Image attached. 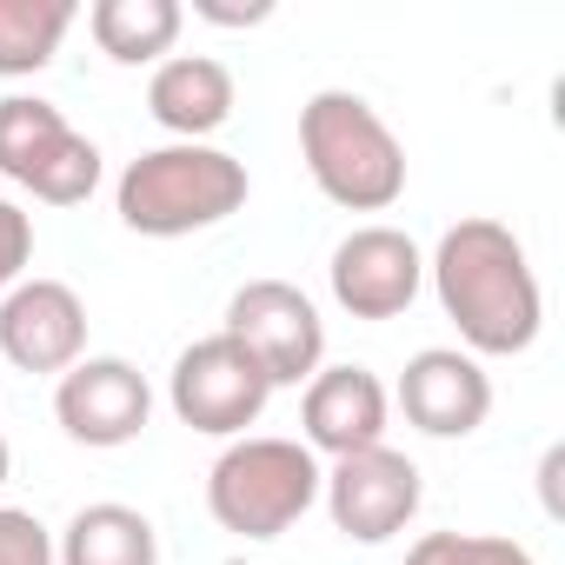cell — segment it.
Returning a JSON list of instances; mask_svg holds the SVG:
<instances>
[{
	"label": "cell",
	"mask_w": 565,
	"mask_h": 565,
	"mask_svg": "<svg viewBox=\"0 0 565 565\" xmlns=\"http://www.w3.org/2000/svg\"><path fill=\"white\" fill-rule=\"evenodd\" d=\"M426 273H433V294L472 360H512L539 340L545 294H539V273L512 226H499V220L446 226Z\"/></svg>",
	"instance_id": "obj_1"
},
{
	"label": "cell",
	"mask_w": 565,
	"mask_h": 565,
	"mask_svg": "<svg viewBox=\"0 0 565 565\" xmlns=\"http://www.w3.org/2000/svg\"><path fill=\"white\" fill-rule=\"evenodd\" d=\"M300 160L313 186L347 213H386L406 193V147L366 94L320 87L300 107Z\"/></svg>",
	"instance_id": "obj_2"
},
{
	"label": "cell",
	"mask_w": 565,
	"mask_h": 565,
	"mask_svg": "<svg viewBox=\"0 0 565 565\" xmlns=\"http://www.w3.org/2000/svg\"><path fill=\"white\" fill-rule=\"evenodd\" d=\"M253 180L246 167L226 153V147H206V140H173V147H153L140 153L120 186H114V206H120V226L127 233H147V239H186V233H206L220 220H233L246 206Z\"/></svg>",
	"instance_id": "obj_3"
},
{
	"label": "cell",
	"mask_w": 565,
	"mask_h": 565,
	"mask_svg": "<svg viewBox=\"0 0 565 565\" xmlns=\"http://www.w3.org/2000/svg\"><path fill=\"white\" fill-rule=\"evenodd\" d=\"M320 479L327 466L300 446V439H233L213 472H206V512L220 532L233 539H279V532H294L313 505H320Z\"/></svg>",
	"instance_id": "obj_4"
},
{
	"label": "cell",
	"mask_w": 565,
	"mask_h": 565,
	"mask_svg": "<svg viewBox=\"0 0 565 565\" xmlns=\"http://www.w3.org/2000/svg\"><path fill=\"white\" fill-rule=\"evenodd\" d=\"M0 180L28 186L47 206H81L100 186V147L67 127L41 94H0Z\"/></svg>",
	"instance_id": "obj_5"
},
{
	"label": "cell",
	"mask_w": 565,
	"mask_h": 565,
	"mask_svg": "<svg viewBox=\"0 0 565 565\" xmlns=\"http://www.w3.org/2000/svg\"><path fill=\"white\" fill-rule=\"evenodd\" d=\"M266 399H273V380H266L259 360H253L239 340H226V333L193 340V347L173 360V373H167V406H173V419L193 426V433H206V439H246V426H259Z\"/></svg>",
	"instance_id": "obj_6"
},
{
	"label": "cell",
	"mask_w": 565,
	"mask_h": 565,
	"mask_svg": "<svg viewBox=\"0 0 565 565\" xmlns=\"http://www.w3.org/2000/svg\"><path fill=\"white\" fill-rule=\"evenodd\" d=\"M226 340H239L273 386H300L327 360V320L294 279H246L226 300Z\"/></svg>",
	"instance_id": "obj_7"
},
{
	"label": "cell",
	"mask_w": 565,
	"mask_h": 565,
	"mask_svg": "<svg viewBox=\"0 0 565 565\" xmlns=\"http://www.w3.org/2000/svg\"><path fill=\"white\" fill-rule=\"evenodd\" d=\"M419 466L393 446H366V452H347L327 466L320 479V499L333 512V525L353 539V545H386L413 525L419 512Z\"/></svg>",
	"instance_id": "obj_8"
},
{
	"label": "cell",
	"mask_w": 565,
	"mask_h": 565,
	"mask_svg": "<svg viewBox=\"0 0 565 565\" xmlns=\"http://www.w3.org/2000/svg\"><path fill=\"white\" fill-rule=\"evenodd\" d=\"M54 419L74 446H94V452H114L127 439L147 433L153 419V393H147V373L120 353H87L81 366L61 373L54 386Z\"/></svg>",
	"instance_id": "obj_9"
},
{
	"label": "cell",
	"mask_w": 565,
	"mask_h": 565,
	"mask_svg": "<svg viewBox=\"0 0 565 565\" xmlns=\"http://www.w3.org/2000/svg\"><path fill=\"white\" fill-rule=\"evenodd\" d=\"M327 287H333L340 313H353V320H373V327L399 320L419 300V287H426V253L399 226H353L333 246Z\"/></svg>",
	"instance_id": "obj_10"
},
{
	"label": "cell",
	"mask_w": 565,
	"mask_h": 565,
	"mask_svg": "<svg viewBox=\"0 0 565 565\" xmlns=\"http://www.w3.org/2000/svg\"><path fill=\"white\" fill-rule=\"evenodd\" d=\"M0 360L14 373H67L87 360V307L67 279H21L0 294Z\"/></svg>",
	"instance_id": "obj_11"
},
{
	"label": "cell",
	"mask_w": 565,
	"mask_h": 565,
	"mask_svg": "<svg viewBox=\"0 0 565 565\" xmlns=\"http://www.w3.org/2000/svg\"><path fill=\"white\" fill-rule=\"evenodd\" d=\"M399 413L426 439H472L492 413V380L459 347H426L399 373Z\"/></svg>",
	"instance_id": "obj_12"
},
{
	"label": "cell",
	"mask_w": 565,
	"mask_h": 565,
	"mask_svg": "<svg viewBox=\"0 0 565 565\" xmlns=\"http://www.w3.org/2000/svg\"><path fill=\"white\" fill-rule=\"evenodd\" d=\"M386 419H393V399L380 386L373 366H320L307 380V399H300V426H307V452L320 459H347V452H366V446H386Z\"/></svg>",
	"instance_id": "obj_13"
},
{
	"label": "cell",
	"mask_w": 565,
	"mask_h": 565,
	"mask_svg": "<svg viewBox=\"0 0 565 565\" xmlns=\"http://www.w3.org/2000/svg\"><path fill=\"white\" fill-rule=\"evenodd\" d=\"M147 114L173 140H206L233 120V74L213 54H173L147 81Z\"/></svg>",
	"instance_id": "obj_14"
},
{
	"label": "cell",
	"mask_w": 565,
	"mask_h": 565,
	"mask_svg": "<svg viewBox=\"0 0 565 565\" xmlns=\"http://www.w3.org/2000/svg\"><path fill=\"white\" fill-rule=\"evenodd\" d=\"M54 565H160V532L147 512L100 499L67 519V532L54 539Z\"/></svg>",
	"instance_id": "obj_15"
},
{
	"label": "cell",
	"mask_w": 565,
	"mask_h": 565,
	"mask_svg": "<svg viewBox=\"0 0 565 565\" xmlns=\"http://www.w3.org/2000/svg\"><path fill=\"white\" fill-rule=\"evenodd\" d=\"M186 28L180 0H94L87 8V34L114 67H160V54H173Z\"/></svg>",
	"instance_id": "obj_16"
},
{
	"label": "cell",
	"mask_w": 565,
	"mask_h": 565,
	"mask_svg": "<svg viewBox=\"0 0 565 565\" xmlns=\"http://www.w3.org/2000/svg\"><path fill=\"white\" fill-rule=\"evenodd\" d=\"M74 28V0H0V81L41 74Z\"/></svg>",
	"instance_id": "obj_17"
},
{
	"label": "cell",
	"mask_w": 565,
	"mask_h": 565,
	"mask_svg": "<svg viewBox=\"0 0 565 565\" xmlns=\"http://www.w3.org/2000/svg\"><path fill=\"white\" fill-rule=\"evenodd\" d=\"M0 565H54V532L21 505H0Z\"/></svg>",
	"instance_id": "obj_18"
},
{
	"label": "cell",
	"mask_w": 565,
	"mask_h": 565,
	"mask_svg": "<svg viewBox=\"0 0 565 565\" xmlns=\"http://www.w3.org/2000/svg\"><path fill=\"white\" fill-rule=\"evenodd\" d=\"M28 266H34V220L14 200H0V294L21 287Z\"/></svg>",
	"instance_id": "obj_19"
},
{
	"label": "cell",
	"mask_w": 565,
	"mask_h": 565,
	"mask_svg": "<svg viewBox=\"0 0 565 565\" xmlns=\"http://www.w3.org/2000/svg\"><path fill=\"white\" fill-rule=\"evenodd\" d=\"M406 565H472V532H426Z\"/></svg>",
	"instance_id": "obj_20"
},
{
	"label": "cell",
	"mask_w": 565,
	"mask_h": 565,
	"mask_svg": "<svg viewBox=\"0 0 565 565\" xmlns=\"http://www.w3.org/2000/svg\"><path fill=\"white\" fill-rule=\"evenodd\" d=\"M472 565H539L519 539H499V532H472Z\"/></svg>",
	"instance_id": "obj_21"
},
{
	"label": "cell",
	"mask_w": 565,
	"mask_h": 565,
	"mask_svg": "<svg viewBox=\"0 0 565 565\" xmlns=\"http://www.w3.org/2000/svg\"><path fill=\"white\" fill-rule=\"evenodd\" d=\"M193 14H200V21H220V28H253V21H266L273 8H220V0H193Z\"/></svg>",
	"instance_id": "obj_22"
},
{
	"label": "cell",
	"mask_w": 565,
	"mask_h": 565,
	"mask_svg": "<svg viewBox=\"0 0 565 565\" xmlns=\"http://www.w3.org/2000/svg\"><path fill=\"white\" fill-rule=\"evenodd\" d=\"M8 472H14V452H8V433H0V486H8Z\"/></svg>",
	"instance_id": "obj_23"
}]
</instances>
